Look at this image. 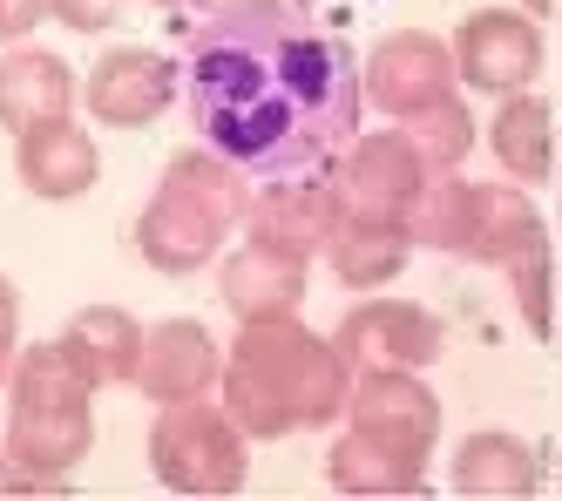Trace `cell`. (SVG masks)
<instances>
[{
  "label": "cell",
  "mask_w": 562,
  "mask_h": 501,
  "mask_svg": "<svg viewBox=\"0 0 562 501\" xmlns=\"http://www.w3.org/2000/svg\"><path fill=\"white\" fill-rule=\"evenodd\" d=\"M190 109L217 156L258 177H305L359 130L352 48L278 0H237L196 21Z\"/></svg>",
  "instance_id": "cell-1"
},
{
  "label": "cell",
  "mask_w": 562,
  "mask_h": 501,
  "mask_svg": "<svg viewBox=\"0 0 562 501\" xmlns=\"http://www.w3.org/2000/svg\"><path fill=\"white\" fill-rule=\"evenodd\" d=\"M61 346L95 387H115V380H136V366H143V325L115 305H89V312L68 319Z\"/></svg>",
  "instance_id": "cell-17"
},
{
  "label": "cell",
  "mask_w": 562,
  "mask_h": 501,
  "mask_svg": "<svg viewBox=\"0 0 562 501\" xmlns=\"http://www.w3.org/2000/svg\"><path fill=\"white\" fill-rule=\"evenodd\" d=\"M326 475L346 494H427V475H420L414 454H393V447H380L373 434H359V427L346 441H333Z\"/></svg>",
  "instance_id": "cell-20"
},
{
  "label": "cell",
  "mask_w": 562,
  "mask_h": 501,
  "mask_svg": "<svg viewBox=\"0 0 562 501\" xmlns=\"http://www.w3.org/2000/svg\"><path fill=\"white\" fill-rule=\"evenodd\" d=\"M529 8H536V14H549V0H529Z\"/></svg>",
  "instance_id": "cell-27"
},
{
  "label": "cell",
  "mask_w": 562,
  "mask_h": 501,
  "mask_svg": "<svg viewBox=\"0 0 562 501\" xmlns=\"http://www.w3.org/2000/svg\"><path fill=\"white\" fill-rule=\"evenodd\" d=\"M352 427L373 434L393 454L427 461V447L440 434V407L414 380V366H367V372H359V387H352Z\"/></svg>",
  "instance_id": "cell-7"
},
{
  "label": "cell",
  "mask_w": 562,
  "mask_h": 501,
  "mask_svg": "<svg viewBox=\"0 0 562 501\" xmlns=\"http://www.w3.org/2000/svg\"><path fill=\"white\" fill-rule=\"evenodd\" d=\"M14 177L21 190L48 197V203H68V197H89L95 177H102V149L89 130H75V115H55L42 130L14 136Z\"/></svg>",
  "instance_id": "cell-11"
},
{
  "label": "cell",
  "mask_w": 562,
  "mask_h": 501,
  "mask_svg": "<svg viewBox=\"0 0 562 501\" xmlns=\"http://www.w3.org/2000/svg\"><path fill=\"white\" fill-rule=\"evenodd\" d=\"M82 102L109 130H143L177 102V62L156 48H109L82 81Z\"/></svg>",
  "instance_id": "cell-8"
},
{
  "label": "cell",
  "mask_w": 562,
  "mask_h": 501,
  "mask_svg": "<svg viewBox=\"0 0 562 501\" xmlns=\"http://www.w3.org/2000/svg\"><path fill=\"white\" fill-rule=\"evenodd\" d=\"M68 102H75V75H68L61 55H48V48H14L8 62H0V122H8L14 136H27V130H42V122L68 115Z\"/></svg>",
  "instance_id": "cell-15"
},
{
  "label": "cell",
  "mask_w": 562,
  "mask_h": 501,
  "mask_svg": "<svg viewBox=\"0 0 562 501\" xmlns=\"http://www.w3.org/2000/svg\"><path fill=\"white\" fill-rule=\"evenodd\" d=\"M333 224H339V197H333V183H278V190H265L258 203H251V237L258 244H271V250H285V258H312V250H326V237H333Z\"/></svg>",
  "instance_id": "cell-14"
},
{
  "label": "cell",
  "mask_w": 562,
  "mask_h": 501,
  "mask_svg": "<svg viewBox=\"0 0 562 501\" xmlns=\"http://www.w3.org/2000/svg\"><path fill=\"white\" fill-rule=\"evenodd\" d=\"M474 231H481V183H427L407 211V237L420 244H440V250H474Z\"/></svg>",
  "instance_id": "cell-22"
},
{
  "label": "cell",
  "mask_w": 562,
  "mask_h": 501,
  "mask_svg": "<svg viewBox=\"0 0 562 501\" xmlns=\"http://www.w3.org/2000/svg\"><path fill=\"white\" fill-rule=\"evenodd\" d=\"M420 190H427V156L407 143V130L359 136L346 156V177L333 183L339 218H367V224H407Z\"/></svg>",
  "instance_id": "cell-6"
},
{
  "label": "cell",
  "mask_w": 562,
  "mask_h": 501,
  "mask_svg": "<svg viewBox=\"0 0 562 501\" xmlns=\"http://www.w3.org/2000/svg\"><path fill=\"white\" fill-rule=\"evenodd\" d=\"M217 380V346L196 319H164L143 332V366H136V387L149 400H204Z\"/></svg>",
  "instance_id": "cell-13"
},
{
  "label": "cell",
  "mask_w": 562,
  "mask_h": 501,
  "mask_svg": "<svg viewBox=\"0 0 562 501\" xmlns=\"http://www.w3.org/2000/svg\"><path fill=\"white\" fill-rule=\"evenodd\" d=\"M536 481H542L536 454L508 434H474L454 454V488L461 494H536Z\"/></svg>",
  "instance_id": "cell-21"
},
{
  "label": "cell",
  "mask_w": 562,
  "mask_h": 501,
  "mask_svg": "<svg viewBox=\"0 0 562 501\" xmlns=\"http://www.w3.org/2000/svg\"><path fill=\"white\" fill-rule=\"evenodd\" d=\"M14 332H21V299H14V285L0 278V359H8V346H14Z\"/></svg>",
  "instance_id": "cell-26"
},
{
  "label": "cell",
  "mask_w": 562,
  "mask_h": 501,
  "mask_svg": "<svg viewBox=\"0 0 562 501\" xmlns=\"http://www.w3.org/2000/svg\"><path fill=\"white\" fill-rule=\"evenodd\" d=\"M407 224H367V218H339L333 237H326V258L339 271V285L352 291H380L386 278H400L407 265Z\"/></svg>",
  "instance_id": "cell-19"
},
{
  "label": "cell",
  "mask_w": 562,
  "mask_h": 501,
  "mask_svg": "<svg viewBox=\"0 0 562 501\" xmlns=\"http://www.w3.org/2000/svg\"><path fill=\"white\" fill-rule=\"evenodd\" d=\"M245 218V183H237L231 156H170L164 183H156L149 211L136 224V250L156 271H196L211 250L231 237V224Z\"/></svg>",
  "instance_id": "cell-4"
},
{
  "label": "cell",
  "mask_w": 562,
  "mask_h": 501,
  "mask_svg": "<svg viewBox=\"0 0 562 501\" xmlns=\"http://www.w3.org/2000/svg\"><path fill=\"white\" fill-rule=\"evenodd\" d=\"M48 14L75 34H102L115 14H123V0H48Z\"/></svg>",
  "instance_id": "cell-24"
},
{
  "label": "cell",
  "mask_w": 562,
  "mask_h": 501,
  "mask_svg": "<svg viewBox=\"0 0 562 501\" xmlns=\"http://www.w3.org/2000/svg\"><path fill=\"white\" fill-rule=\"evenodd\" d=\"M305 299V265L285 258L271 244H237V258L224 265V305L237 319H285Z\"/></svg>",
  "instance_id": "cell-16"
},
{
  "label": "cell",
  "mask_w": 562,
  "mask_h": 501,
  "mask_svg": "<svg viewBox=\"0 0 562 501\" xmlns=\"http://www.w3.org/2000/svg\"><path fill=\"white\" fill-rule=\"evenodd\" d=\"M95 380L68 359V346H27L14 366V407H8V461L55 488L95 441V413H89Z\"/></svg>",
  "instance_id": "cell-3"
},
{
  "label": "cell",
  "mask_w": 562,
  "mask_h": 501,
  "mask_svg": "<svg viewBox=\"0 0 562 501\" xmlns=\"http://www.w3.org/2000/svg\"><path fill=\"white\" fill-rule=\"evenodd\" d=\"M488 143H495L502 170L515 183H549V170H555V115H549L542 96H521V89L502 96V109L488 122Z\"/></svg>",
  "instance_id": "cell-18"
},
{
  "label": "cell",
  "mask_w": 562,
  "mask_h": 501,
  "mask_svg": "<svg viewBox=\"0 0 562 501\" xmlns=\"http://www.w3.org/2000/svg\"><path fill=\"white\" fill-rule=\"evenodd\" d=\"M407 130V143L427 156V170H454V163L474 149V122H468V109H461V96H448V102H434V109H420V115H407L400 122Z\"/></svg>",
  "instance_id": "cell-23"
},
{
  "label": "cell",
  "mask_w": 562,
  "mask_h": 501,
  "mask_svg": "<svg viewBox=\"0 0 562 501\" xmlns=\"http://www.w3.org/2000/svg\"><path fill=\"white\" fill-rule=\"evenodd\" d=\"M170 8H177V0H170Z\"/></svg>",
  "instance_id": "cell-28"
},
{
  "label": "cell",
  "mask_w": 562,
  "mask_h": 501,
  "mask_svg": "<svg viewBox=\"0 0 562 501\" xmlns=\"http://www.w3.org/2000/svg\"><path fill=\"white\" fill-rule=\"evenodd\" d=\"M440 346H448L440 319L420 305H400V299H373L339 325L346 366H427Z\"/></svg>",
  "instance_id": "cell-12"
},
{
  "label": "cell",
  "mask_w": 562,
  "mask_h": 501,
  "mask_svg": "<svg viewBox=\"0 0 562 501\" xmlns=\"http://www.w3.org/2000/svg\"><path fill=\"white\" fill-rule=\"evenodd\" d=\"M454 68L468 89L515 96L542 68V34H536V21H521L508 8H481V14H468V27L454 41Z\"/></svg>",
  "instance_id": "cell-9"
},
{
  "label": "cell",
  "mask_w": 562,
  "mask_h": 501,
  "mask_svg": "<svg viewBox=\"0 0 562 501\" xmlns=\"http://www.w3.org/2000/svg\"><path fill=\"white\" fill-rule=\"evenodd\" d=\"M48 0H0V41H21L27 27H42Z\"/></svg>",
  "instance_id": "cell-25"
},
{
  "label": "cell",
  "mask_w": 562,
  "mask_h": 501,
  "mask_svg": "<svg viewBox=\"0 0 562 501\" xmlns=\"http://www.w3.org/2000/svg\"><path fill=\"white\" fill-rule=\"evenodd\" d=\"M367 96L393 122H407V115L454 96V55L440 48L434 34H386L367 62Z\"/></svg>",
  "instance_id": "cell-10"
},
{
  "label": "cell",
  "mask_w": 562,
  "mask_h": 501,
  "mask_svg": "<svg viewBox=\"0 0 562 501\" xmlns=\"http://www.w3.org/2000/svg\"><path fill=\"white\" fill-rule=\"evenodd\" d=\"M149 468L177 494H231L245 481V427L231 421V407L170 400L149 434Z\"/></svg>",
  "instance_id": "cell-5"
},
{
  "label": "cell",
  "mask_w": 562,
  "mask_h": 501,
  "mask_svg": "<svg viewBox=\"0 0 562 501\" xmlns=\"http://www.w3.org/2000/svg\"><path fill=\"white\" fill-rule=\"evenodd\" d=\"M224 407L245 434H292V427H326L346 413V353L285 319H245V339L224 372Z\"/></svg>",
  "instance_id": "cell-2"
}]
</instances>
